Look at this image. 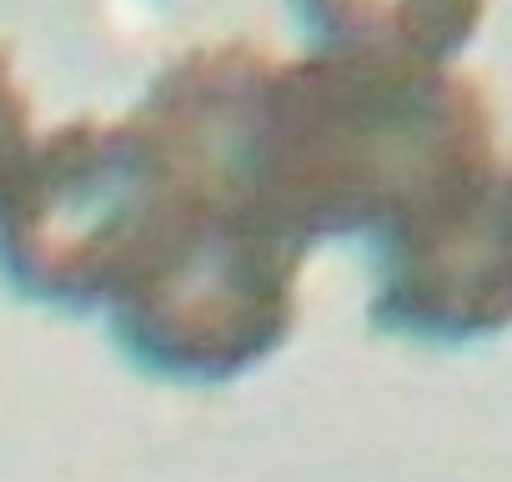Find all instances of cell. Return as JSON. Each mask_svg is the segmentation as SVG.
I'll return each mask as SVG.
<instances>
[{"label": "cell", "mask_w": 512, "mask_h": 482, "mask_svg": "<svg viewBox=\"0 0 512 482\" xmlns=\"http://www.w3.org/2000/svg\"><path fill=\"white\" fill-rule=\"evenodd\" d=\"M36 151V136H31V101L6 61V51H0V206H6L11 186L21 181L26 161Z\"/></svg>", "instance_id": "8992f818"}, {"label": "cell", "mask_w": 512, "mask_h": 482, "mask_svg": "<svg viewBox=\"0 0 512 482\" xmlns=\"http://www.w3.org/2000/svg\"><path fill=\"white\" fill-rule=\"evenodd\" d=\"M176 201L181 176L136 116H81L36 141L0 206V277L41 307H111Z\"/></svg>", "instance_id": "3957f363"}, {"label": "cell", "mask_w": 512, "mask_h": 482, "mask_svg": "<svg viewBox=\"0 0 512 482\" xmlns=\"http://www.w3.org/2000/svg\"><path fill=\"white\" fill-rule=\"evenodd\" d=\"M201 196L297 247L382 241L497 166L482 86L452 66L332 56L272 61L226 41L171 61L131 111Z\"/></svg>", "instance_id": "6da1fadb"}, {"label": "cell", "mask_w": 512, "mask_h": 482, "mask_svg": "<svg viewBox=\"0 0 512 482\" xmlns=\"http://www.w3.org/2000/svg\"><path fill=\"white\" fill-rule=\"evenodd\" d=\"M372 247L377 332L462 347L512 327V171H482Z\"/></svg>", "instance_id": "277c9868"}, {"label": "cell", "mask_w": 512, "mask_h": 482, "mask_svg": "<svg viewBox=\"0 0 512 482\" xmlns=\"http://www.w3.org/2000/svg\"><path fill=\"white\" fill-rule=\"evenodd\" d=\"M302 262L307 247L181 181V201L106 307L111 342L151 377L231 382L287 347Z\"/></svg>", "instance_id": "7a4b0ae2"}, {"label": "cell", "mask_w": 512, "mask_h": 482, "mask_svg": "<svg viewBox=\"0 0 512 482\" xmlns=\"http://www.w3.org/2000/svg\"><path fill=\"white\" fill-rule=\"evenodd\" d=\"M292 16L332 56L452 66L477 36L487 0H292Z\"/></svg>", "instance_id": "5b68a950"}]
</instances>
